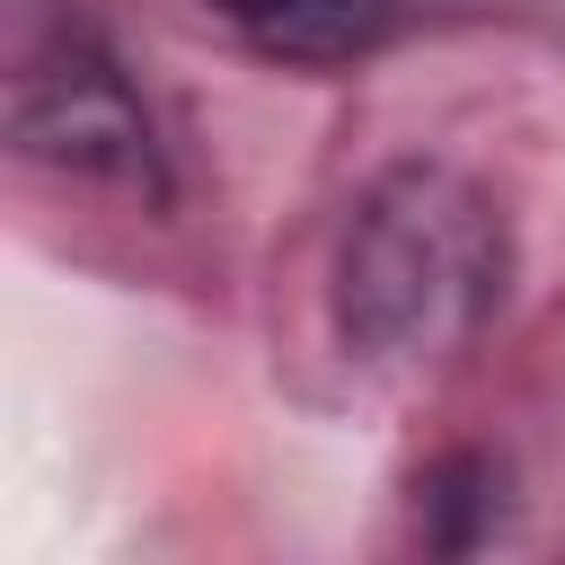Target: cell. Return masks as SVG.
Wrapping results in <instances>:
<instances>
[{"label":"cell","mask_w":565,"mask_h":565,"mask_svg":"<svg viewBox=\"0 0 565 565\" xmlns=\"http://www.w3.org/2000/svg\"><path fill=\"white\" fill-rule=\"evenodd\" d=\"M503 300V221L494 203L433 159H406L362 185L335 247V327L371 362L459 353Z\"/></svg>","instance_id":"obj_1"},{"label":"cell","mask_w":565,"mask_h":565,"mask_svg":"<svg viewBox=\"0 0 565 565\" xmlns=\"http://www.w3.org/2000/svg\"><path fill=\"white\" fill-rule=\"evenodd\" d=\"M9 141L26 168H53L71 185H106L132 203L168 194V159L150 132V106L132 97L124 62L88 26H53L9 71Z\"/></svg>","instance_id":"obj_2"},{"label":"cell","mask_w":565,"mask_h":565,"mask_svg":"<svg viewBox=\"0 0 565 565\" xmlns=\"http://www.w3.org/2000/svg\"><path fill=\"white\" fill-rule=\"evenodd\" d=\"M203 9L282 62H353L362 44H380L397 0H203Z\"/></svg>","instance_id":"obj_3"}]
</instances>
